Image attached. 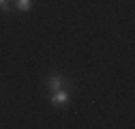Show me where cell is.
I'll list each match as a JSON object with an SVG mask.
<instances>
[{"label":"cell","mask_w":135,"mask_h":129,"mask_svg":"<svg viewBox=\"0 0 135 129\" xmlns=\"http://www.w3.org/2000/svg\"><path fill=\"white\" fill-rule=\"evenodd\" d=\"M69 93L66 90H62V88H58V90H52V97H49V101H52L54 105H64V103H69Z\"/></svg>","instance_id":"6da1fadb"},{"label":"cell","mask_w":135,"mask_h":129,"mask_svg":"<svg viewBox=\"0 0 135 129\" xmlns=\"http://www.w3.org/2000/svg\"><path fill=\"white\" fill-rule=\"evenodd\" d=\"M62 86H64V80H62L60 75H52V77L47 80V88H49V90H58V88H62Z\"/></svg>","instance_id":"7a4b0ae2"},{"label":"cell","mask_w":135,"mask_h":129,"mask_svg":"<svg viewBox=\"0 0 135 129\" xmlns=\"http://www.w3.org/2000/svg\"><path fill=\"white\" fill-rule=\"evenodd\" d=\"M32 4V0H15V7H17V11H28Z\"/></svg>","instance_id":"3957f363"},{"label":"cell","mask_w":135,"mask_h":129,"mask_svg":"<svg viewBox=\"0 0 135 129\" xmlns=\"http://www.w3.org/2000/svg\"><path fill=\"white\" fill-rule=\"evenodd\" d=\"M0 9H4V11L9 9V4H7V0H0Z\"/></svg>","instance_id":"277c9868"}]
</instances>
